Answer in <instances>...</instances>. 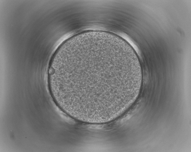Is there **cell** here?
Listing matches in <instances>:
<instances>
[{"mask_svg":"<svg viewBox=\"0 0 191 152\" xmlns=\"http://www.w3.org/2000/svg\"><path fill=\"white\" fill-rule=\"evenodd\" d=\"M134 76L129 54L97 42L76 47L62 55L55 79L60 99L70 114L100 119L127 106Z\"/></svg>","mask_w":191,"mask_h":152,"instance_id":"1","label":"cell"}]
</instances>
